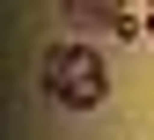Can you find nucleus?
<instances>
[{"label":"nucleus","mask_w":154,"mask_h":140,"mask_svg":"<svg viewBox=\"0 0 154 140\" xmlns=\"http://www.w3.org/2000/svg\"><path fill=\"white\" fill-rule=\"evenodd\" d=\"M147 15H154V0H147Z\"/></svg>","instance_id":"7ed1b4c3"},{"label":"nucleus","mask_w":154,"mask_h":140,"mask_svg":"<svg viewBox=\"0 0 154 140\" xmlns=\"http://www.w3.org/2000/svg\"><path fill=\"white\" fill-rule=\"evenodd\" d=\"M73 15H81V22H118L125 15V0H66Z\"/></svg>","instance_id":"f03ea898"},{"label":"nucleus","mask_w":154,"mask_h":140,"mask_svg":"<svg viewBox=\"0 0 154 140\" xmlns=\"http://www.w3.org/2000/svg\"><path fill=\"white\" fill-rule=\"evenodd\" d=\"M44 96L66 103V111H95V103L110 96L103 52H95V44H51V52H44Z\"/></svg>","instance_id":"f257e3e1"}]
</instances>
